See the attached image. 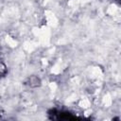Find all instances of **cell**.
<instances>
[{"instance_id": "1", "label": "cell", "mask_w": 121, "mask_h": 121, "mask_svg": "<svg viewBox=\"0 0 121 121\" xmlns=\"http://www.w3.org/2000/svg\"><path fill=\"white\" fill-rule=\"evenodd\" d=\"M40 79L37 78V77H31L29 78V85L31 87H36V86H39L40 85Z\"/></svg>"}, {"instance_id": "2", "label": "cell", "mask_w": 121, "mask_h": 121, "mask_svg": "<svg viewBox=\"0 0 121 121\" xmlns=\"http://www.w3.org/2000/svg\"><path fill=\"white\" fill-rule=\"evenodd\" d=\"M7 73V69H6V66L3 64V63H0V77H3L5 76Z\"/></svg>"}, {"instance_id": "3", "label": "cell", "mask_w": 121, "mask_h": 121, "mask_svg": "<svg viewBox=\"0 0 121 121\" xmlns=\"http://www.w3.org/2000/svg\"><path fill=\"white\" fill-rule=\"evenodd\" d=\"M118 1H119V0H118Z\"/></svg>"}]
</instances>
